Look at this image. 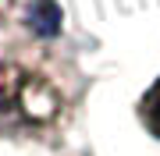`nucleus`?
<instances>
[{"instance_id":"f03ea898","label":"nucleus","mask_w":160,"mask_h":156,"mask_svg":"<svg viewBox=\"0 0 160 156\" xmlns=\"http://www.w3.org/2000/svg\"><path fill=\"white\" fill-rule=\"evenodd\" d=\"M25 21H29V29L39 35V39H53V35L61 32V21H64V18H61V7L53 4V0H32Z\"/></svg>"},{"instance_id":"f257e3e1","label":"nucleus","mask_w":160,"mask_h":156,"mask_svg":"<svg viewBox=\"0 0 160 156\" xmlns=\"http://www.w3.org/2000/svg\"><path fill=\"white\" fill-rule=\"evenodd\" d=\"M68 96L61 82L36 60L0 57V135L7 139H50L64 124Z\"/></svg>"},{"instance_id":"7ed1b4c3","label":"nucleus","mask_w":160,"mask_h":156,"mask_svg":"<svg viewBox=\"0 0 160 156\" xmlns=\"http://www.w3.org/2000/svg\"><path fill=\"white\" fill-rule=\"evenodd\" d=\"M7 4H11V0H0V14H4V11H7Z\"/></svg>"}]
</instances>
